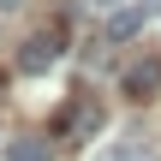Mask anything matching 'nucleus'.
<instances>
[{
  "instance_id": "nucleus-3",
  "label": "nucleus",
  "mask_w": 161,
  "mask_h": 161,
  "mask_svg": "<svg viewBox=\"0 0 161 161\" xmlns=\"http://www.w3.org/2000/svg\"><path fill=\"white\" fill-rule=\"evenodd\" d=\"M119 90H125L131 102H149V96L161 90V60H137V66L119 78Z\"/></svg>"
},
{
  "instance_id": "nucleus-7",
  "label": "nucleus",
  "mask_w": 161,
  "mask_h": 161,
  "mask_svg": "<svg viewBox=\"0 0 161 161\" xmlns=\"http://www.w3.org/2000/svg\"><path fill=\"white\" fill-rule=\"evenodd\" d=\"M90 6H108V12H119V0H90Z\"/></svg>"
},
{
  "instance_id": "nucleus-6",
  "label": "nucleus",
  "mask_w": 161,
  "mask_h": 161,
  "mask_svg": "<svg viewBox=\"0 0 161 161\" xmlns=\"http://www.w3.org/2000/svg\"><path fill=\"white\" fill-rule=\"evenodd\" d=\"M137 24H143V12H114V18H108V36L125 42V36H137Z\"/></svg>"
},
{
  "instance_id": "nucleus-5",
  "label": "nucleus",
  "mask_w": 161,
  "mask_h": 161,
  "mask_svg": "<svg viewBox=\"0 0 161 161\" xmlns=\"http://www.w3.org/2000/svg\"><path fill=\"white\" fill-rule=\"evenodd\" d=\"M102 161H155V149H149V143H137V137H125V143L102 149Z\"/></svg>"
},
{
  "instance_id": "nucleus-8",
  "label": "nucleus",
  "mask_w": 161,
  "mask_h": 161,
  "mask_svg": "<svg viewBox=\"0 0 161 161\" xmlns=\"http://www.w3.org/2000/svg\"><path fill=\"white\" fill-rule=\"evenodd\" d=\"M143 12H161V0H143Z\"/></svg>"
},
{
  "instance_id": "nucleus-9",
  "label": "nucleus",
  "mask_w": 161,
  "mask_h": 161,
  "mask_svg": "<svg viewBox=\"0 0 161 161\" xmlns=\"http://www.w3.org/2000/svg\"><path fill=\"white\" fill-rule=\"evenodd\" d=\"M0 6H6V12H12V6H18V0H0Z\"/></svg>"
},
{
  "instance_id": "nucleus-4",
  "label": "nucleus",
  "mask_w": 161,
  "mask_h": 161,
  "mask_svg": "<svg viewBox=\"0 0 161 161\" xmlns=\"http://www.w3.org/2000/svg\"><path fill=\"white\" fill-rule=\"evenodd\" d=\"M6 161H54V143L48 137H12L6 143Z\"/></svg>"
},
{
  "instance_id": "nucleus-2",
  "label": "nucleus",
  "mask_w": 161,
  "mask_h": 161,
  "mask_svg": "<svg viewBox=\"0 0 161 161\" xmlns=\"http://www.w3.org/2000/svg\"><path fill=\"white\" fill-rule=\"evenodd\" d=\"M54 60H60V36H54V30H48V36H30V42L18 48V72H30V78L48 72Z\"/></svg>"
},
{
  "instance_id": "nucleus-1",
  "label": "nucleus",
  "mask_w": 161,
  "mask_h": 161,
  "mask_svg": "<svg viewBox=\"0 0 161 161\" xmlns=\"http://www.w3.org/2000/svg\"><path fill=\"white\" fill-rule=\"evenodd\" d=\"M60 131H66V137H78V143H84V137H96V131H102V108H96L90 96H78V102L60 114Z\"/></svg>"
}]
</instances>
